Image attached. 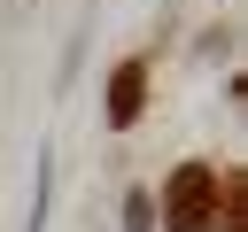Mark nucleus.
I'll use <instances>...</instances> for the list:
<instances>
[{
    "mask_svg": "<svg viewBox=\"0 0 248 232\" xmlns=\"http://www.w3.org/2000/svg\"><path fill=\"white\" fill-rule=\"evenodd\" d=\"M209 217H217V170L178 162L163 178V232H209Z\"/></svg>",
    "mask_w": 248,
    "mask_h": 232,
    "instance_id": "1",
    "label": "nucleus"
},
{
    "mask_svg": "<svg viewBox=\"0 0 248 232\" xmlns=\"http://www.w3.org/2000/svg\"><path fill=\"white\" fill-rule=\"evenodd\" d=\"M140 101H147V62H116V77H108V124H132Z\"/></svg>",
    "mask_w": 248,
    "mask_h": 232,
    "instance_id": "2",
    "label": "nucleus"
},
{
    "mask_svg": "<svg viewBox=\"0 0 248 232\" xmlns=\"http://www.w3.org/2000/svg\"><path fill=\"white\" fill-rule=\"evenodd\" d=\"M217 232H248V178L240 170H217Z\"/></svg>",
    "mask_w": 248,
    "mask_h": 232,
    "instance_id": "3",
    "label": "nucleus"
}]
</instances>
